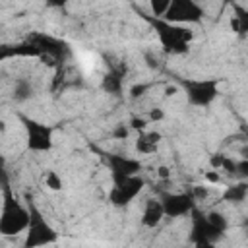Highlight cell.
<instances>
[{
    "mask_svg": "<svg viewBox=\"0 0 248 248\" xmlns=\"http://www.w3.org/2000/svg\"><path fill=\"white\" fill-rule=\"evenodd\" d=\"M141 17L155 29L157 39L161 43V48L167 54L180 56V54H186L190 50V43L194 39V31L192 29H188L186 25L170 23L165 17H157V16H145V14H141Z\"/></svg>",
    "mask_w": 248,
    "mask_h": 248,
    "instance_id": "cell-1",
    "label": "cell"
},
{
    "mask_svg": "<svg viewBox=\"0 0 248 248\" xmlns=\"http://www.w3.org/2000/svg\"><path fill=\"white\" fill-rule=\"evenodd\" d=\"M31 221L29 205H21L17 198L6 186L2 192V213H0V234L2 236H16L27 231Z\"/></svg>",
    "mask_w": 248,
    "mask_h": 248,
    "instance_id": "cell-2",
    "label": "cell"
},
{
    "mask_svg": "<svg viewBox=\"0 0 248 248\" xmlns=\"http://www.w3.org/2000/svg\"><path fill=\"white\" fill-rule=\"evenodd\" d=\"M180 85H182L188 105L192 107H202V108L209 107L219 95V79L215 78H203V79L184 78L180 79Z\"/></svg>",
    "mask_w": 248,
    "mask_h": 248,
    "instance_id": "cell-3",
    "label": "cell"
},
{
    "mask_svg": "<svg viewBox=\"0 0 248 248\" xmlns=\"http://www.w3.org/2000/svg\"><path fill=\"white\" fill-rule=\"evenodd\" d=\"M19 120L25 128L27 147L35 153H48L54 145V130L48 124H43L35 118H27L23 114H19Z\"/></svg>",
    "mask_w": 248,
    "mask_h": 248,
    "instance_id": "cell-4",
    "label": "cell"
},
{
    "mask_svg": "<svg viewBox=\"0 0 248 248\" xmlns=\"http://www.w3.org/2000/svg\"><path fill=\"white\" fill-rule=\"evenodd\" d=\"M29 209H31V221H29V227L25 231L23 246L25 248H33V246L54 244L56 238H58L56 231L46 223V219L43 217V213L33 203H29Z\"/></svg>",
    "mask_w": 248,
    "mask_h": 248,
    "instance_id": "cell-5",
    "label": "cell"
},
{
    "mask_svg": "<svg viewBox=\"0 0 248 248\" xmlns=\"http://www.w3.org/2000/svg\"><path fill=\"white\" fill-rule=\"evenodd\" d=\"M143 186H145V180L140 174L116 178V180H112V188L108 192V202L114 207H126L140 196Z\"/></svg>",
    "mask_w": 248,
    "mask_h": 248,
    "instance_id": "cell-6",
    "label": "cell"
},
{
    "mask_svg": "<svg viewBox=\"0 0 248 248\" xmlns=\"http://www.w3.org/2000/svg\"><path fill=\"white\" fill-rule=\"evenodd\" d=\"M203 16L205 10L196 0H170V6L163 17L170 23L186 25V23H200Z\"/></svg>",
    "mask_w": 248,
    "mask_h": 248,
    "instance_id": "cell-7",
    "label": "cell"
},
{
    "mask_svg": "<svg viewBox=\"0 0 248 248\" xmlns=\"http://www.w3.org/2000/svg\"><path fill=\"white\" fill-rule=\"evenodd\" d=\"M29 41L35 43L43 50V60L64 62L72 54V48H70V45L66 41L56 39V37L46 35V33H33V35H29Z\"/></svg>",
    "mask_w": 248,
    "mask_h": 248,
    "instance_id": "cell-8",
    "label": "cell"
},
{
    "mask_svg": "<svg viewBox=\"0 0 248 248\" xmlns=\"http://www.w3.org/2000/svg\"><path fill=\"white\" fill-rule=\"evenodd\" d=\"M163 209L167 217H184V215H192V211L196 209V200L192 196V192H167L161 198Z\"/></svg>",
    "mask_w": 248,
    "mask_h": 248,
    "instance_id": "cell-9",
    "label": "cell"
},
{
    "mask_svg": "<svg viewBox=\"0 0 248 248\" xmlns=\"http://www.w3.org/2000/svg\"><path fill=\"white\" fill-rule=\"evenodd\" d=\"M107 167L110 170V178H126V176H134L140 174L141 170V161L136 157H128V155H120V153H110L107 155Z\"/></svg>",
    "mask_w": 248,
    "mask_h": 248,
    "instance_id": "cell-10",
    "label": "cell"
},
{
    "mask_svg": "<svg viewBox=\"0 0 248 248\" xmlns=\"http://www.w3.org/2000/svg\"><path fill=\"white\" fill-rule=\"evenodd\" d=\"M194 221H192V240L196 246H211L219 240L221 232L207 221L205 213H198L196 209L192 211Z\"/></svg>",
    "mask_w": 248,
    "mask_h": 248,
    "instance_id": "cell-11",
    "label": "cell"
},
{
    "mask_svg": "<svg viewBox=\"0 0 248 248\" xmlns=\"http://www.w3.org/2000/svg\"><path fill=\"white\" fill-rule=\"evenodd\" d=\"M12 56H19V58H43V50L35 43H31L27 39V41L17 43V45H6V46H2L0 58L2 60H8Z\"/></svg>",
    "mask_w": 248,
    "mask_h": 248,
    "instance_id": "cell-12",
    "label": "cell"
},
{
    "mask_svg": "<svg viewBox=\"0 0 248 248\" xmlns=\"http://www.w3.org/2000/svg\"><path fill=\"white\" fill-rule=\"evenodd\" d=\"M163 217H167V215H165V209H163L161 200H153V198H149V200L145 202V205H143L141 225H143L145 229H155V227L163 221Z\"/></svg>",
    "mask_w": 248,
    "mask_h": 248,
    "instance_id": "cell-13",
    "label": "cell"
},
{
    "mask_svg": "<svg viewBox=\"0 0 248 248\" xmlns=\"http://www.w3.org/2000/svg\"><path fill=\"white\" fill-rule=\"evenodd\" d=\"M161 140H163L161 132H155V130H151V132H147V130L145 132H140L138 138H136V143H134L138 155H153L159 149Z\"/></svg>",
    "mask_w": 248,
    "mask_h": 248,
    "instance_id": "cell-14",
    "label": "cell"
},
{
    "mask_svg": "<svg viewBox=\"0 0 248 248\" xmlns=\"http://www.w3.org/2000/svg\"><path fill=\"white\" fill-rule=\"evenodd\" d=\"M232 17H231V29L232 33L244 37L248 35V8L240 6L238 2H232Z\"/></svg>",
    "mask_w": 248,
    "mask_h": 248,
    "instance_id": "cell-15",
    "label": "cell"
},
{
    "mask_svg": "<svg viewBox=\"0 0 248 248\" xmlns=\"http://www.w3.org/2000/svg\"><path fill=\"white\" fill-rule=\"evenodd\" d=\"M101 87L103 91L110 93V95H120L122 93V87H124V72L120 68H112L105 74L103 81H101Z\"/></svg>",
    "mask_w": 248,
    "mask_h": 248,
    "instance_id": "cell-16",
    "label": "cell"
},
{
    "mask_svg": "<svg viewBox=\"0 0 248 248\" xmlns=\"http://www.w3.org/2000/svg\"><path fill=\"white\" fill-rule=\"evenodd\" d=\"M33 95H35V87H33V83H31L29 79H25V78L16 79V83H14V87H12V93H10V97H12L14 103L23 105V103H27L29 99H33Z\"/></svg>",
    "mask_w": 248,
    "mask_h": 248,
    "instance_id": "cell-17",
    "label": "cell"
},
{
    "mask_svg": "<svg viewBox=\"0 0 248 248\" xmlns=\"http://www.w3.org/2000/svg\"><path fill=\"white\" fill-rule=\"evenodd\" d=\"M246 198H248V182L246 180H240L236 184L227 186V190L221 196V200L229 202V203H242Z\"/></svg>",
    "mask_w": 248,
    "mask_h": 248,
    "instance_id": "cell-18",
    "label": "cell"
},
{
    "mask_svg": "<svg viewBox=\"0 0 248 248\" xmlns=\"http://www.w3.org/2000/svg\"><path fill=\"white\" fill-rule=\"evenodd\" d=\"M205 217H207V221H209L221 234L227 232V229H229V221H227V217H225L221 211H215V209H213V211H207Z\"/></svg>",
    "mask_w": 248,
    "mask_h": 248,
    "instance_id": "cell-19",
    "label": "cell"
},
{
    "mask_svg": "<svg viewBox=\"0 0 248 248\" xmlns=\"http://www.w3.org/2000/svg\"><path fill=\"white\" fill-rule=\"evenodd\" d=\"M43 180H45V186L48 190H52V192H60L64 188V180H62V176L56 170H46Z\"/></svg>",
    "mask_w": 248,
    "mask_h": 248,
    "instance_id": "cell-20",
    "label": "cell"
},
{
    "mask_svg": "<svg viewBox=\"0 0 248 248\" xmlns=\"http://www.w3.org/2000/svg\"><path fill=\"white\" fill-rule=\"evenodd\" d=\"M147 2H149L151 16H157V17H163L170 6V0H147Z\"/></svg>",
    "mask_w": 248,
    "mask_h": 248,
    "instance_id": "cell-21",
    "label": "cell"
},
{
    "mask_svg": "<svg viewBox=\"0 0 248 248\" xmlns=\"http://www.w3.org/2000/svg\"><path fill=\"white\" fill-rule=\"evenodd\" d=\"M234 178H240V180H248V157H242L240 161H236Z\"/></svg>",
    "mask_w": 248,
    "mask_h": 248,
    "instance_id": "cell-22",
    "label": "cell"
},
{
    "mask_svg": "<svg viewBox=\"0 0 248 248\" xmlns=\"http://www.w3.org/2000/svg\"><path fill=\"white\" fill-rule=\"evenodd\" d=\"M147 89H149V83H136V85H132V87H130L128 97H130L132 101H136V99L143 97V95L147 93Z\"/></svg>",
    "mask_w": 248,
    "mask_h": 248,
    "instance_id": "cell-23",
    "label": "cell"
},
{
    "mask_svg": "<svg viewBox=\"0 0 248 248\" xmlns=\"http://www.w3.org/2000/svg\"><path fill=\"white\" fill-rule=\"evenodd\" d=\"M147 124H149L147 118H141V116H132L130 118V128L136 130V132H145Z\"/></svg>",
    "mask_w": 248,
    "mask_h": 248,
    "instance_id": "cell-24",
    "label": "cell"
},
{
    "mask_svg": "<svg viewBox=\"0 0 248 248\" xmlns=\"http://www.w3.org/2000/svg\"><path fill=\"white\" fill-rule=\"evenodd\" d=\"M130 124H118V126H114V130H112V138L114 140H126L128 138V134H130Z\"/></svg>",
    "mask_w": 248,
    "mask_h": 248,
    "instance_id": "cell-25",
    "label": "cell"
},
{
    "mask_svg": "<svg viewBox=\"0 0 248 248\" xmlns=\"http://www.w3.org/2000/svg\"><path fill=\"white\" fill-rule=\"evenodd\" d=\"M225 159H227V155H225V153H213V155L209 157V167H211V169H215V170H221V169H223Z\"/></svg>",
    "mask_w": 248,
    "mask_h": 248,
    "instance_id": "cell-26",
    "label": "cell"
},
{
    "mask_svg": "<svg viewBox=\"0 0 248 248\" xmlns=\"http://www.w3.org/2000/svg\"><path fill=\"white\" fill-rule=\"evenodd\" d=\"M147 120L149 122H161V120H165V110L163 108H159V107H155V108H149V112H147Z\"/></svg>",
    "mask_w": 248,
    "mask_h": 248,
    "instance_id": "cell-27",
    "label": "cell"
},
{
    "mask_svg": "<svg viewBox=\"0 0 248 248\" xmlns=\"http://www.w3.org/2000/svg\"><path fill=\"white\" fill-rule=\"evenodd\" d=\"M190 192H192V196H194V200H196V202H203V200L209 196L207 186H194Z\"/></svg>",
    "mask_w": 248,
    "mask_h": 248,
    "instance_id": "cell-28",
    "label": "cell"
},
{
    "mask_svg": "<svg viewBox=\"0 0 248 248\" xmlns=\"http://www.w3.org/2000/svg\"><path fill=\"white\" fill-rule=\"evenodd\" d=\"M203 176H205V180H207L209 184H217V182H221V174H219V170H215V169L207 170Z\"/></svg>",
    "mask_w": 248,
    "mask_h": 248,
    "instance_id": "cell-29",
    "label": "cell"
},
{
    "mask_svg": "<svg viewBox=\"0 0 248 248\" xmlns=\"http://www.w3.org/2000/svg\"><path fill=\"white\" fill-rule=\"evenodd\" d=\"M157 176H159L161 180H167V178H170V169H169L167 165H161V167H157Z\"/></svg>",
    "mask_w": 248,
    "mask_h": 248,
    "instance_id": "cell-30",
    "label": "cell"
},
{
    "mask_svg": "<svg viewBox=\"0 0 248 248\" xmlns=\"http://www.w3.org/2000/svg\"><path fill=\"white\" fill-rule=\"evenodd\" d=\"M72 0H45V4L48 6V8H64V6H68Z\"/></svg>",
    "mask_w": 248,
    "mask_h": 248,
    "instance_id": "cell-31",
    "label": "cell"
},
{
    "mask_svg": "<svg viewBox=\"0 0 248 248\" xmlns=\"http://www.w3.org/2000/svg\"><path fill=\"white\" fill-rule=\"evenodd\" d=\"M145 60H147V66H149V68H157V66H159V64H157V58H155L153 54H149V52L145 54Z\"/></svg>",
    "mask_w": 248,
    "mask_h": 248,
    "instance_id": "cell-32",
    "label": "cell"
},
{
    "mask_svg": "<svg viewBox=\"0 0 248 248\" xmlns=\"http://www.w3.org/2000/svg\"><path fill=\"white\" fill-rule=\"evenodd\" d=\"M176 91H178V87H176V85H169V87H165V95H167V97L174 95Z\"/></svg>",
    "mask_w": 248,
    "mask_h": 248,
    "instance_id": "cell-33",
    "label": "cell"
},
{
    "mask_svg": "<svg viewBox=\"0 0 248 248\" xmlns=\"http://www.w3.org/2000/svg\"><path fill=\"white\" fill-rule=\"evenodd\" d=\"M240 227H242V232L248 236V217H244L242 219V223H240Z\"/></svg>",
    "mask_w": 248,
    "mask_h": 248,
    "instance_id": "cell-34",
    "label": "cell"
},
{
    "mask_svg": "<svg viewBox=\"0 0 248 248\" xmlns=\"http://www.w3.org/2000/svg\"><path fill=\"white\" fill-rule=\"evenodd\" d=\"M232 2H236V0H223V4H232Z\"/></svg>",
    "mask_w": 248,
    "mask_h": 248,
    "instance_id": "cell-35",
    "label": "cell"
}]
</instances>
